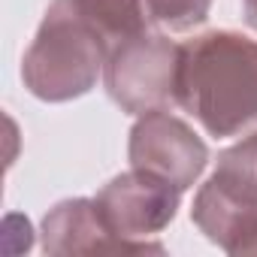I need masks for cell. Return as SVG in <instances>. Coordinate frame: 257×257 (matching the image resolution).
I'll use <instances>...</instances> for the list:
<instances>
[{"mask_svg": "<svg viewBox=\"0 0 257 257\" xmlns=\"http://www.w3.org/2000/svg\"><path fill=\"white\" fill-rule=\"evenodd\" d=\"M176 103L215 140L251 131L257 124V40L209 31L182 43Z\"/></svg>", "mask_w": 257, "mask_h": 257, "instance_id": "1", "label": "cell"}, {"mask_svg": "<svg viewBox=\"0 0 257 257\" xmlns=\"http://www.w3.org/2000/svg\"><path fill=\"white\" fill-rule=\"evenodd\" d=\"M106 58L100 34L79 13L76 0H52L22 58V82L37 100L67 103L97 85Z\"/></svg>", "mask_w": 257, "mask_h": 257, "instance_id": "2", "label": "cell"}, {"mask_svg": "<svg viewBox=\"0 0 257 257\" xmlns=\"http://www.w3.org/2000/svg\"><path fill=\"white\" fill-rule=\"evenodd\" d=\"M191 221L227 254H257V131L221 152L197 191Z\"/></svg>", "mask_w": 257, "mask_h": 257, "instance_id": "3", "label": "cell"}, {"mask_svg": "<svg viewBox=\"0 0 257 257\" xmlns=\"http://www.w3.org/2000/svg\"><path fill=\"white\" fill-rule=\"evenodd\" d=\"M179 46L164 34H140L115 46L103 67L112 103L127 115H146L176 103Z\"/></svg>", "mask_w": 257, "mask_h": 257, "instance_id": "4", "label": "cell"}, {"mask_svg": "<svg viewBox=\"0 0 257 257\" xmlns=\"http://www.w3.org/2000/svg\"><path fill=\"white\" fill-rule=\"evenodd\" d=\"M179 200H182V188L140 167H131L127 173L115 176L94 197L103 224L115 239L127 245L131 254L164 251V245L149 242V236H158L164 227H170Z\"/></svg>", "mask_w": 257, "mask_h": 257, "instance_id": "5", "label": "cell"}, {"mask_svg": "<svg viewBox=\"0 0 257 257\" xmlns=\"http://www.w3.org/2000/svg\"><path fill=\"white\" fill-rule=\"evenodd\" d=\"M127 158H131V167L164 176L176 188L188 191L203 176L209 164V149L170 109H155L140 115V121L134 124Z\"/></svg>", "mask_w": 257, "mask_h": 257, "instance_id": "6", "label": "cell"}, {"mask_svg": "<svg viewBox=\"0 0 257 257\" xmlns=\"http://www.w3.org/2000/svg\"><path fill=\"white\" fill-rule=\"evenodd\" d=\"M43 248L46 254L127 251V245L109 233V227L97 212V203L88 197L64 200L55 209H49V215L43 218Z\"/></svg>", "mask_w": 257, "mask_h": 257, "instance_id": "7", "label": "cell"}, {"mask_svg": "<svg viewBox=\"0 0 257 257\" xmlns=\"http://www.w3.org/2000/svg\"><path fill=\"white\" fill-rule=\"evenodd\" d=\"M76 7L88 19V25L100 34L106 52L146 34L152 22L146 0H76Z\"/></svg>", "mask_w": 257, "mask_h": 257, "instance_id": "8", "label": "cell"}, {"mask_svg": "<svg viewBox=\"0 0 257 257\" xmlns=\"http://www.w3.org/2000/svg\"><path fill=\"white\" fill-rule=\"evenodd\" d=\"M146 10L152 25L173 34H185L209 19L212 0H146Z\"/></svg>", "mask_w": 257, "mask_h": 257, "instance_id": "9", "label": "cell"}, {"mask_svg": "<svg viewBox=\"0 0 257 257\" xmlns=\"http://www.w3.org/2000/svg\"><path fill=\"white\" fill-rule=\"evenodd\" d=\"M242 13H245V25L257 31V0H242Z\"/></svg>", "mask_w": 257, "mask_h": 257, "instance_id": "10", "label": "cell"}]
</instances>
